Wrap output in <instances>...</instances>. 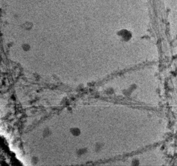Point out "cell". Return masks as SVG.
I'll return each instance as SVG.
<instances>
[{"label":"cell","mask_w":177,"mask_h":166,"mask_svg":"<svg viewBox=\"0 0 177 166\" xmlns=\"http://www.w3.org/2000/svg\"><path fill=\"white\" fill-rule=\"evenodd\" d=\"M118 35L120 39L123 42H128L132 38V33L128 31V30L123 29L120 30L118 32Z\"/></svg>","instance_id":"1"}]
</instances>
